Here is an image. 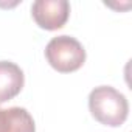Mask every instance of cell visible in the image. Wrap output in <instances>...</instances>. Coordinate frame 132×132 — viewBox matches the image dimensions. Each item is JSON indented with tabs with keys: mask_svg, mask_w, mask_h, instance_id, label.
<instances>
[{
	"mask_svg": "<svg viewBox=\"0 0 132 132\" xmlns=\"http://www.w3.org/2000/svg\"><path fill=\"white\" fill-rule=\"evenodd\" d=\"M0 132H36V124L23 107L0 109Z\"/></svg>",
	"mask_w": 132,
	"mask_h": 132,
	"instance_id": "obj_5",
	"label": "cell"
},
{
	"mask_svg": "<svg viewBox=\"0 0 132 132\" xmlns=\"http://www.w3.org/2000/svg\"><path fill=\"white\" fill-rule=\"evenodd\" d=\"M89 109L98 123L118 127L127 118L129 103L117 89L110 86H98L89 95Z\"/></svg>",
	"mask_w": 132,
	"mask_h": 132,
	"instance_id": "obj_1",
	"label": "cell"
},
{
	"mask_svg": "<svg viewBox=\"0 0 132 132\" xmlns=\"http://www.w3.org/2000/svg\"><path fill=\"white\" fill-rule=\"evenodd\" d=\"M45 57L56 72L72 73L82 67L86 61V50L78 39L62 34L53 37L47 44Z\"/></svg>",
	"mask_w": 132,
	"mask_h": 132,
	"instance_id": "obj_2",
	"label": "cell"
},
{
	"mask_svg": "<svg viewBox=\"0 0 132 132\" xmlns=\"http://www.w3.org/2000/svg\"><path fill=\"white\" fill-rule=\"evenodd\" d=\"M22 69L11 61H0V104L17 96L23 87Z\"/></svg>",
	"mask_w": 132,
	"mask_h": 132,
	"instance_id": "obj_4",
	"label": "cell"
},
{
	"mask_svg": "<svg viewBox=\"0 0 132 132\" xmlns=\"http://www.w3.org/2000/svg\"><path fill=\"white\" fill-rule=\"evenodd\" d=\"M31 16L42 30L54 31L69 20L70 3L67 0H36L31 5Z\"/></svg>",
	"mask_w": 132,
	"mask_h": 132,
	"instance_id": "obj_3",
	"label": "cell"
}]
</instances>
